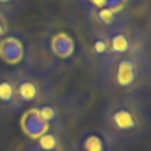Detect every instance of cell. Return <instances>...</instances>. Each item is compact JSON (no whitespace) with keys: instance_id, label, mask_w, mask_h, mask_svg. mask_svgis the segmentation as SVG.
Returning <instances> with one entry per match:
<instances>
[{"instance_id":"7c38bea8","label":"cell","mask_w":151,"mask_h":151,"mask_svg":"<svg viewBox=\"0 0 151 151\" xmlns=\"http://www.w3.org/2000/svg\"><path fill=\"white\" fill-rule=\"evenodd\" d=\"M23 53H25V45L22 43L20 37L7 36L4 41H0V59L4 62L18 66L23 60Z\"/></svg>"},{"instance_id":"6da1fadb","label":"cell","mask_w":151,"mask_h":151,"mask_svg":"<svg viewBox=\"0 0 151 151\" xmlns=\"http://www.w3.org/2000/svg\"><path fill=\"white\" fill-rule=\"evenodd\" d=\"M149 126L144 105L133 96H116L103 109V130L117 144H133Z\"/></svg>"},{"instance_id":"e0dca14e","label":"cell","mask_w":151,"mask_h":151,"mask_svg":"<svg viewBox=\"0 0 151 151\" xmlns=\"http://www.w3.org/2000/svg\"><path fill=\"white\" fill-rule=\"evenodd\" d=\"M20 151H45V149H41V147H39V146H37V144H36V142L32 140V142L25 144V146H23V147H22Z\"/></svg>"},{"instance_id":"5b68a950","label":"cell","mask_w":151,"mask_h":151,"mask_svg":"<svg viewBox=\"0 0 151 151\" xmlns=\"http://www.w3.org/2000/svg\"><path fill=\"white\" fill-rule=\"evenodd\" d=\"M13 77L16 82L18 96L23 105H37L39 101L48 98V82L46 78L36 77V75L25 71L23 68L13 69Z\"/></svg>"},{"instance_id":"30bf717a","label":"cell","mask_w":151,"mask_h":151,"mask_svg":"<svg viewBox=\"0 0 151 151\" xmlns=\"http://www.w3.org/2000/svg\"><path fill=\"white\" fill-rule=\"evenodd\" d=\"M48 46L57 60L59 59H71L75 55V52H77V43H75L73 36L68 30L53 32L48 39Z\"/></svg>"},{"instance_id":"ba28073f","label":"cell","mask_w":151,"mask_h":151,"mask_svg":"<svg viewBox=\"0 0 151 151\" xmlns=\"http://www.w3.org/2000/svg\"><path fill=\"white\" fill-rule=\"evenodd\" d=\"M75 151H116V142L103 128H87L75 140Z\"/></svg>"},{"instance_id":"7a4b0ae2","label":"cell","mask_w":151,"mask_h":151,"mask_svg":"<svg viewBox=\"0 0 151 151\" xmlns=\"http://www.w3.org/2000/svg\"><path fill=\"white\" fill-rule=\"evenodd\" d=\"M101 68H103V78L107 87L117 93V96L133 94L144 82L142 53L112 57Z\"/></svg>"},{"instance_id":"8992f818","label":"cell","mask_w":151,"mask_h":151,"mask_svg":"<svg viewBox=\"0 0 151 151\" xmlns=\"http://www.w3.org/2000/svg\"><path fill=\"white\" fill-rule=\"evenodd\" d=\"M22 109L23 103L18 96L13 71L0 69V116H13Z\"/></svg>"},{"instance_id":"4fadbf2b","label":"cell","mask_w":151,"mask_h":151,"mask_svg":"<svg viewBox=\"0 0 151 151\" xmlns=\"http://www.w3.org/2000/svg\"><path fill=\"white\" fill-rule=\"evenodd\" d=\"M32 107H36V110L39 112V116H41L52 128H59L60 119H62V110H60V107H59L53 100H50V96H48L46 100L39 101L37 105H32Z\"/></svg>"},{"instance_id":"52a82bcc","label":"cell","mask_w":151,"mask_h":151,"mask_svg":"<svg viewBox=\"0 0 151 151\" xmlns=\"http://www.w3.org/2000/svg\"><path fill=\"white\" fill-rule=\"evenodd\" d=\"M86 6L93 13V16L98 20L100 27L107 29L116 23H119L117 16L123 13L126 0H86Z\"/></svg>"},{"instance_id":"277c9868","label":"cell","mask_w":151,"mask_h":151,"mask_svg":"<svg viewBox=\"0 0 151 151\" xmlns=\"http://www.w3.org/2000/svg\"><path fill=\"white\" fill-rule=\"evenodd\" d=\"M23 69L36 75V77L46 78L52 71L57 68V59L52 53L48 41L45 39H36L25 45V53H23Z\"/></svg>"},{"instance_id":"5bb4252c","label":"cell","mask_w":151,"mask_h":151,"mask_svg":"<svg viewBox=\"0 0 151 151\" xmlns=\"http://www.w3.org/2000/svg\"><path fill=\"white\" fill-rule=\"evenodd\" d=\"M41 149L45 151H62V139L59 133V128L48 130L45 135H41L37 140H34Z\"/></svg>"},{"instance_id":"2e32d148","label":"cell","mask_w":151,"mask_h":151,"mask_svg":"<svg viewBox=\"0 0 151 151\" xmlns=\"http://www.w3.org/2000/svg\"><path fill=\"white\" fill-rule=\"evenodd\" d=\"M7 36H11V20L0 13V41H4Z\"/></svg>"},{"instance_id":"9c48e42d","label":"cell","mask_w":151,"mask_h":151,"mask_svg":"<svg viewBox=\"0 0 151 151\" xmlns=\"http://www.w3.org/2000/svg\"><path fill=\"white\" fill-rule=\"evenodd\" d=\"M20 126H22V132L30 140H37L41 135H45L48 130H52V126L39 116V112L36 110V107H30L29 110H25L22 114Z\"/></svg>"},{"instance_id":"9a60e30c","label":"cell","mask_w":151,"mask_h":151,"mask_svg":"<svg viewBox=\"0 0 151 151\" xmlns=\"http://www.w3.org/2000/svg\"><path fill=\"white\" fill-rule=\"evenodd\" d=\"M22 7V0H0V13H4L7 18L14 16Z\"/></svg>"},{"instance_id":"8fae6325","label":"cell","mask_w":151,"mask_h":151,"mask_svg":"<svg viewBox=\"0 0 151 151\" xmlns=\"http://www.w3.org/2000/svg\"><path fill=\"white\" fill-rule=\"evenodd\" d=\"M89 55L100 62L101 66L110 59V50H109V37H107V30L103 27H96L91 30L89 36Z\"/></svg>"},{"instance_id":"3957f363","label":"cell","mask_w":151,"mask_h":151,"mask_svg":"<svg viewBox=\"0 0 151 151\" xmlns=\"http://www.w3.org/2000/svg\"><path fill=\"white\" fill-rule=\"evenodd\" d=\"M105 30H107V37H109L110 59L144 52V41H142L140 34L126 22H119L112 27H107Z\"/></svg>"}]
</instances>
